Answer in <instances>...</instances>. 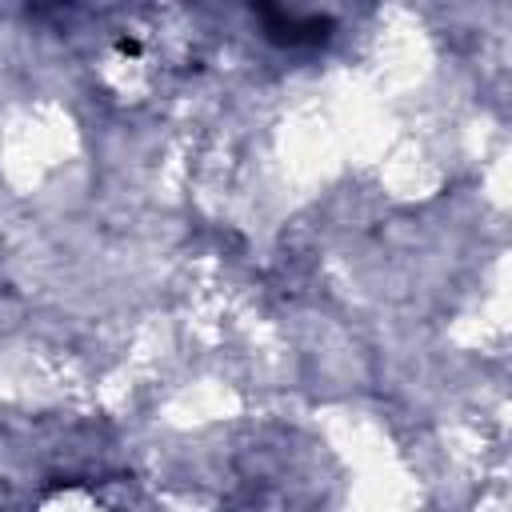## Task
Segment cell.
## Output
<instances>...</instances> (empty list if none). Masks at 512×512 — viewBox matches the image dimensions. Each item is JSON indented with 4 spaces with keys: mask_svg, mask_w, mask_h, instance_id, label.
<instances>
[{
    "mask_svg": "<svg viewBox=\"0 0 512 512\" xmlns=\"http://www.w3.org/2000/svg\"><path fill=\"white\" fill-rule=\"evenodd\" d=\"M256 16L264 20V36L272 44H284V48H308V44H324L332 36V20L328 16H316V12L256 8Z\"/></svg>",
    "mask_w": 512,
    "mask_h": 512,
    "instance_id": "cell-1",
    "label": "cell"
}]
</instances>
